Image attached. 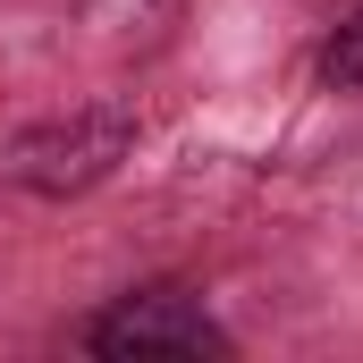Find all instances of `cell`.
Instances as JSON below:
<instances>
[{"label":"cell","mask_w":363,"mask_h":363,"mask_svg":"<svg viewBox=\"0 0 363 363\" xmlns=\"http://www.w3.org/2000/svg\"><path fill=\"white\" fill-rule=\"evenodd\" d=\"M77 347L93 363H203V355H237L228 321L203 304L194 279H135L127 296H110L77 330Z\"/></svg>","instance_id":"obj_2"},{"label":"cell","mask_w":363,"mask_h":363,"mask_svg":"<svg viewBox=\"0 0 363 363\" xmlns=\"http://www.w3.org/2000/svg\"><path fill=\"white\" fill-rule=\"evenodd\" d=\"M135 135H144L135 101L110 93V101H85V110H60V118L17 127L9 152H0V178L17 186V194H34V203H77V194L110 186L135 161Z\"/></svg>","instance_id":"obj_1"},{"label":"cell","mask_w":363,"mask_h":363,"mask_svg":"<svg viewBox=\"0 0 363 363\" xmlns=\"http://www.w3.org/2000/svg\"><path fill=\"white\" fill-rule=\"evenodd\" d=\"M313 77H321V93H363V9H347V17L321 34Z\"/></svg>","instance_id":"obj_3"}]
</instances>
